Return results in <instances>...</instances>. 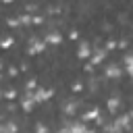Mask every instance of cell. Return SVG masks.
<instances>
[{
  "mask_svg": "<svg viewBox=\"0 0 133 133\" xmlns=\"http://www.w3.org/2000/svg\"><path fill=\"white\" fill-rule=\"evenodd\" d=\"M44 46H46V42H42V39H31V42H29V54H39V52L44 50Z\"/></svg>",
  "mask_w": 133,
  "mask_h": 133,
  "instance_id": "2",
  "label": "cell"
},
{
  "mask_svg": "<svg viewBox=\"0 0 133 133\" xmlns=\"http://www.w3.org/2000/svg\"><path fill=\"white\" fill-rule=\"evenodd\" d=\"M123 64H125V71H127L129 75H133V52H127V54H125Z\"/></svg>",
  "mask_w": 133,
  "mask_h": 133,
  "instance_id": "4",
  "label": "cell"
},
{
  "mask_svg": "<svg viewBox=\"0 0 133 133\" xmlns=\"http://www.w3.org/2000/svg\"><path fill=\"white\" fill-rule=\"evenodd\" d=\"M35 133H48V131H46V127H44V125H39V127H37V131H35Z\"/></svg>",
  "mask_w": 133,
  "mask_h": 133,
  "instance_id": "12",
  "label": "cell"
},
{
  "mask_svg": "<svg viewBox=\"0 0 133 133\" xmlns=\"http://www.w3.org/2000/svg\"><path fill=\"white\" fill-rule=\"evenodd\" d=\"M108 108H110V110L114 112V108H118V100H116V98H112V100L108 102Z\"/></svg>",
  "mask_w": 133,
  "mask_h": 133,
  "instance_id": "10",
  "label": "cell"
},
{
  "mask_svg": "<svg viewBox=\"0 0 133 133\" xmlns=\"http://www.w3.org/2000/svg\"><path fill=\"white\" fill-rule=\"evenodd\" d=\"M104 58H106V50H96L94 56H91V62H89V64H98V62H102Z\"/></svg>",
  "mask_w": 133,
  "mask_h": 133,
  "instance_id": "6",
  "label": "cell"
},
{
  "mask_svg": "<svg viewBox=\"0 0 133 133\" xmlns=\"http://www.w3.org/2000/svg\"><path fill=\"white\" fill-rule=\"evenodd\" d=\"M46 42H48V44H60V42H62V35H60L58 31H50V33L46 35Z\"/></svg>",
  "mask_w": 133,
  "mask_h": 133,
  "instance_id": "5",
  "label": "cell"
},
{
  "mask_svg": "<svg viewBox=\"0 0 133 133\" xmlns=\"http://www.w3.org/2000/svg\"><path fill=\"white\" fill-rule=\"evenodd\" d=\"M87 129H85V125H81V123H69L66 127H62L60 129V133H85Z\"/></svg>",
  "mask_w": 133,
  "mask_h": 133,
  "instance_id": "1",
  "label": "cell"
},
{
  "mask_svg": "<svg viewBox=\"0 0 133 133\" xmlns=\"http://www.w3.org/2000/svg\"><path fill=\"white\" fill-rule=\"evenodd\" d=\"M10 44H12V37H10V35H8V37H4V39L0 42V46H2V48H8Z\"/></svg>",
  "mask_w": 133,
  "mask_h": 133,
  "instance_id": "9",
  "label": "cell"
},
{
  "mask_svg": "<svg viewBox=\"0 0 133 133\" xmlns=\"http://www.w3.org/2000/svg\"><path fill=\"white\" fill-rule=\"evenodd\" d=\"M77 56H79V58H89V56H91V48H89V44H87V42H83V44H79V50H77Z\"/></svg>",
  "mask_w": 133,
  "mask_h": 133,
  "instance_id": "3",
  "label": "cell"
},
{
  "mask_svg": "<svg viewBox=\"0 0 133 133\" xmlns=\"http://www.w3.org/2000/svg\"><path fill=\"white\" fill-rule=\"evenodd\" d=\"M2 2H6V4H8V2H12V0H2Z\"/></svg>",
  "mask_w": 133,
  "mask_h": 133,
  "instance_id": "13",
  "label": "cell"
},
{
  "mask_svg": "<svg viewBox=\"0 0 133 133\" xmlns=\"http://www.w3.org/2000/svg\"><path fill=\"white\" fill-rule=\"evenodd\" d=\"M106 75L112 77V79H114V77H121V69H118L116 64H108V66H106Z\"/></svg>",
  "mask_w": 133,
  "mask_h": 133,
  "instance_id": "7",
  "label": "cell"
},
{
  "mask_svg": "<svg viewBox=\"0 0 133 133\" xmlns=\"http://www.w3.org/2000/svg\"><path fill=\"white\" fill-rule=\"evenodd\" d=\"M96 116H100V110H98V108H91V110H87L81 118H83V123H85V121H96Z\"/></svg>",
  "mask_w": 133,
  "mask_h": 133,
  "instance_id": "8",
  "label": "cell"
},
{
  "mask_svg": "<svg viewBox=\"0 0 133 133\" xmlns=\"http://www.w3.org/2000/svg\"><path fill=\"white\" fill-rule=\"evenodd\" d=\"M131 133H133V131H131Z\"/></svg>",
  "mask_w": 133,
  "mask_h": 133,
  "instance_id": "14",
  "label": "cell"
},
{
  "mask_svg": "<svg viewBox=\"0 0 133 133\" xmlns=\"http://www.w3.org/2000/svg\"><path fill=\"white\" fill-rule=\"evenodd\" d=\"M15 96H17L15 89H8V91H6V98H15Z\"/></svg>",
  "mask_w": 133,
  "mask_h": 133,
  "instance_id": "11",
  "label": "cell"
}]
</instances>
